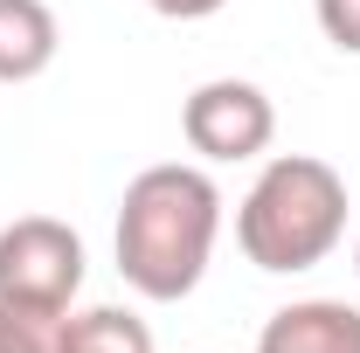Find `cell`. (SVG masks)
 <instances>
[{
  "mask_svg": "<svg viewBox=\"0 0 360 353\" xmlns=\"http://www.w3.org/2000/svg\"><path fill=\"white\" fill-rule=\"evenodd\" d=\"M215 236H222V187L208 180V167L160 160L125 180L111 250H118V277L139 298L153 305L194 298V284L208 277V257H215Z\"/></svg>",
  "mask_w": 360,
  "mask_h": 353,
  "instance_id": "cell-1",
  "label": "cell"
},
{
  "mask_svg": "<svg viewBox=\"0 0 360 353\" xmlns=\"http://www.w3.org/2000/svg\"><path fill=\"white\" fill-rule=\"evenodd\" d=\"M347 236V180L319 153H277L236 201V243L270 277L312 270Z\"/></svg>",
  "mask_w": 360,
  "mask_h": 353,
  "instance_id": "cell-2",
  "label": "cell"
},
{
  "mask_svg": "<svg viewBox=\"0 0 360 353\" xmlns=\"http://www.w3.org/2000/svg\"><path fill=\"white\" fill-rule=\"evenodd\" d=\"M84 291V236L56 215H14L0 229V305L63 319Z\"/></svg>",
  "mask_w": 360,
  "mask_h": 353,
  "instance_id": "cell-3",
  "label": "cell"
},
{
  "mask_svg": "<svg viewBox=\"0 0 360 353\" xmlns=\"http://www.w3.org/2000/svg\"><path fill=\"white\" fill-rule=\"evenodd\" d=\"M180 139L208 160V167H236V160H264L277 139V104L264 84L250 77H208L187 90L180 104Z\"/></svg>",
  "mask_w": 360,
  "mask_h": 353,
  "instance_id": "cell-4",
  "label": "cell"
},
{
  "mask_svg": "<svg viewBox=\"0 0 360 353\" xmlns=\"http://www.w3.org/2000/svg\"><path fill=\"white\" fill-rule=\"evenodd\" d=\"M257 353H360V305L347 298H291L264 319Z\"/></svg>",
  "mask_w": 360,
  "mask_h": 353,
  "instance_id": "cell-5",
  "label": "cell"
},
{
  "mask_svg": "<svg viewBox=\"0 0 360 353\" xmlns=\"http://www.w3.org/2000/svg\"><path fill=\"white\" fill-rule=\"evenodd\" d=\"M63 49L49 0H0V84H35Z\"/></svg>",
  "mask_w": 360,
  "mask_h": 353,
  "instance_id": "cell-6",
  "label": "cell"
},
{
  "mask_svg": "<svg viewBox=\"0 0 360 353\" xmlns=\"http://www.w3.org/2000/svg\"><path fill=\"white\" fill-rule=\"evenodd\" d=\"M56 353H160L153 326L125 305H70L56 319Z\"/></svg>",
  "mask_w": 360,
  "mask_h": 353,
  "instance_id": "cell-7",
  "label": "cell"
},
{
  "mask_svg": "<svg viewBox=\"0 0 360 353\" xmlns=\"http://www.w3.org/2000/svg\"><path fill=\"white\" fill-rule=\"evenodd\" d=\"M0 353H56V319H28V312L0 305Z\"/></svg>",
  "mask_w": 360,
  "mask_h": 353,
  "instance_id": "cell-8",
  "label": "cell"
},
{
  "mask_svg": "<svg viewBox=\"0 0 360 353\" xmlns=\"http://www.w3.org/2000/svg\"><path fill=\"white\" fill-rule=\"evenodd\" d=\"M319 35L340 49V56H360V0H312Z\"/></svg>",
  "mask_w": 360,
  "mask_h": 353,
  "instance_id": "cell-9",
  "label": "cell"
},
{
  "mask_svg": "<svg viewBox=\"0 0 360 353\" xmlns=\"http://www.w3.org/2000/svg\"><path fill=\"white\" fill-rule=\"evenodd\" d=\"M153 14H167V21H208V14H222L229 0H146Z\"/></svg>",
  "mask_w": 360,
  "mask_h": 353,
  "instance_id": "cell-10",
  "label": "cell"
},
{
  "mask_svg": "<svg viewBox=\"0 0 360 353\" xmlns=\"http://www.w3.org/2000/svg\"><path fill=\"white\" fill-rule=\"evenodd\" d=\"M354 270H360V243H354Z\"/></svg>",
  "mask_w": 360,
  "mask_h": 353,
  "instance_id": "cell-11",
  "label": "cell"
}]
</instances>
